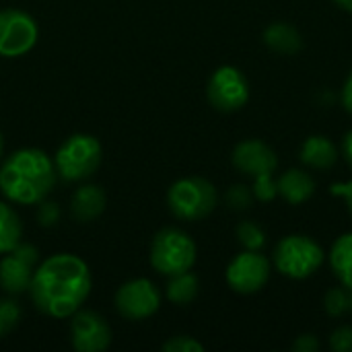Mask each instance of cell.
I'll list each match as a JSON object with an SVG mask.
<instances>
[{
	"label": "cell",
	"instance_id": "cell-2",
	"mask_svg": "<svg viewBox=\"0 0 352 352\" xmlns=\"http://www.w3.org/2000/svg\"><path fill=\"white\" fill-rule=\"evenodd\" d=\"M56 167L39 148H21L0 165V192L6 200L31 206L43 202L56 184Z\"/></svg>",
	"mask_w": 352,
	"mask_h": 352
},
{
	"label": "cell",
	"instance_id": "cell-20",
	"mask_svg": "<svg viewBox=\"0 0 352 352\" xmlns=\"http://www.w3.org/2000/svg\"><path fill=\"white\" fill-rule=\"evenodd\" d=\"M198 291H200V283L188 270V272L171 276V280L167 285V299L175 305H190L196 299Z\"/></svg>",
	"mask_w": 352,
	"mask_h": 352
},
{
	"label": "cell",
	"instance_id": "cell-34",
	"mask_svg": "<svg viewBox=\"0 0 352 352\" xmlns=\"http://www.w3.org/2000/svg\"><path fill=\"white\" fill-rule=\"evenodd\" d=\"M2 148H4V140H2V132H0V157H2Z\"/></svg>",
	"mask_w": 352,
	"mask_h": 352
},
{
	"label": "cell",
	"instance_id": "cell-30",
	"mask_svg": "<svg viewBox=\"0 0 352 352\" xmlns=\"http://www.w3.org/2000/svg\"><path fill=\"white\" fill-rule=\"evenodd\" d=\"M330 192H332L334 196H342V198L346 200L349 212L352 214V179L351 182H346V184H334V186L330 188Z\"/></svg>",
	"mask_w": 352,
	"mask_h": 352
},
{
	"label": "cell",
	"instance_id": "cell-26",
	"mask_svg": "<svg viewBox=\"0 0 352 352\" xmlns=\"http://www.w3.org/2000/svg\"><path fill=\"white\" fill-rule=\"evenodd\" d=\"M163 351L165 352H202L204 351V346H202L198 340L190 338V336H173L171 340H167V342L163 344Z\"/></svg>",
	"mask_w": 352,
	"mask_h": 352
},
{
	"label": "cell",
	"instance_id": "cell-13",
	"mask_svg": "<svg viewBox=\"0 0 352 352\" xmlns=\"http://www.w3.org/2000/svg\"><path fill=\"white\" fill-rule=\"evenodd\" d=\"M231 159H233L235 169H239L241 173L252 175V177L274 173V169L278 165V159H276V153L272 151V146H268L266 142L256 140V138L239 142L233 148Z\"/></svg>",
	"mask_w": 352,
	"mask_h": 352
},
{
	"label": "cell",
	"instance_id": "cell-15",
	"mask_svg": "<svg viewBox=\"0 0 352 352\" xmlns=\"http://www.w3.org/2000/svg\"><path fill=\"white\" fill-rule=\"evenodd\" d=\"M276 188H278V194L289 204H303L305 200L314 196L316 182L303 169H289L280 175V179L276 182Z\"/></svg>",
	"mask_w": 352,
	"mask_h": 352
},
{
	"label": "cell",
	"instance_id": "cell-11",
	"mask_svg": "<svg viewBox=\"0 0 352 352\" xmlns=\"http://www.w3.org/2000/svg\"><path fill=\"white\" fill-rule=\"evenodd\" d=\"M270 278V262L260 252L245 250L235 256L227 268V283L235 293L252 295L258 293Z\"/></svg>",
	"mask_w": 352,
	"mask_h": 352
},
{
	"label": "cell",
	"instance_id": "cell-33",
	"mask_svg": "<svg viewBox=\"0 0 352 352\" xmlns=\"http://www.w3.org/2000/svg\"><path fill=\"white\" fill-rule=\"evenodd\" d=\"M342 10H346V12H352V0H334Z\"/></svg>",
	"mask_w": 352,
	"mask_h": 352
},
{
	"label": "cell",
	"instance_id": "cell-28",
	"mask_svg": "<svg viewBox=\"0 0 352 352\" xmlns=\"http://www.w3.org/2000/svg\"><path fill=\"white\" fill-rule=\"evenodd\" d=\"M37 219H39V225L41 227H54L60 219V208L56 202H43L39 206V212H37Z\"/></svg>",
	"mask_w": 352,
	"mask_h": 352
},
{
	"label": "cell",
	"instance_id": "cell-14",
	"mask_svg": "<svg viewBox=\"0 0 352 352\" xmlns=\"http://www.w3.org/2000/svg\"><path fill=\"white\" fill-rule=\"evenodd\" d=\"M105 192L99 186H80L70 202V212L78 223H91L105 210Z\"/></svg>",
	"mask_w": 352,
	"mask_h": 352
},
{
	"label": "cell",
	"instance_id": "cell-3",
	"mask_svg": "<svg viewBox=\"0 0 352 352\" xmlns=\"http://www.w3.org/2000/svg\"><path fill=\"white\" fill-rule=\"evenodd\" d=\"M101 142L91 134H72L56 153L54 167L64 182H82L101 165Z\"/></svg>",
	"mask_w": 352,
	"mask_h": 352
},
{
	"label": "cell",
	"instance_id": "cell-24",
	"mask_svg": "<svg viewBox=\"0 0 352 352\" xmlns=\"http://www.w3.org/2000/svg\"><path fill=\"white\" fill-rule=\"evenodd\" d=\"M256 182H254V188H252V192H254V196L260 200V202H270V200H274L276 196H278V188H276V182L272 179V173H268V175H258V177H254Z\"/></svg>",
	"mask_w": 352,
	"mask_h": 352
},
{
	"label": "cell",
	"instance_id": "cell-6",
	"mask_svg": "<svg viewBox=\"0 0 352 352\" xmlns=\"http://www.w3.org/2000/svg\"><path fill=\"white\" fill-rule=\"evenodd\" d=\"M324 262V252L318 241L307 235H289L274 250V266L280 274L301 280L318 272Z\"/></svg>",
	"mask_w": 352,
	"mask_h": 352
},
{
	"label": "cell",
	"instance_id": "cell-35",
	"mask_svg": "<svg viewBox=\"0 0 352 352\" xmlns=\"http://www.w3.org/2000/svg\"><path fill=\"white\" fill-rule=\"evenodd\" d=\"M351 291H352V289H351ZM351 309H352V293H351Z\"/></svg>",
	"mask_w": 352,
	"mask_h": 352
},
{
	"label": "cell",
	"instance_id": "cell-12",
	"mask_svg": "<svg viewBox=\"0 0 352 352\" xmlns=\"http://www.w3.org/2000/svg\"><path fill=\"white\" fill-rule=\"evenodd\" d=\"M72 346L78 352H103L111 344V328L95 311H76L72 320Z\"/></svg>",
	"mask_w": 352,
	"mask_h": 352
},
{
	"label": "cell",
	"instance_id": "cell-1",
	"mask_svg": "<svg viewBox=\"0 0 352 352\" xmlns=\"http://www.w3.org/2000/svg\"><path fill=\"white\" fill-rule=\"evenodd\" d=\"M91 270L72 254H56L35 268L29 295L35 307L50 318L74 316L91 293Z\"/></svg>",
	"mask_w": 352,
	"mask_h": 352
},
{
	"label": "cell",
	"instance_id": "cell-16",
	"mask_svg": "<svg viewBox=\"0 0 352 352\" xmlns=\"http://www.w3.org/2000/svg\"><path fill=\"white\" fill-rule=\"evenodd\" d=\"M301 161L314 169H332L338 161V148L328 136H309L301 146Z\"/></svg>",
	"mask_w": 352,
	"mask_h": 352
},
{
	"label": "cell",
	"instance_id": "cell-7",
	"mask_svg": "<svg viewBox=\"0 0 352 352\" xmlns=\"http://www.w3.org/2000/svg\"><path fill=\"white\" fill-rule=\"evenodd\" d=\"M39 29L35 19L19 8L0 10V56L19 58L33 50Z\"/></svg>",
	"mask_w": 352,
	"mask_h": 352
},
{
	"label": "cell",
	"instance_id": "cell-27",
	"mask_svg": "<svg viewBox=\"0 0 352 352\" xmlns=\"http://www.w3.org/2000/svg\"><path fill=\"white\" fill-rule=\"evenodd\" d=\"M330 349L334 352H352V326H340L332 332Z\"/></svg>",
	"mask_w": 352,
	"mask_h": 352
},
{
	"label": "cell",
	"instance_id": "cell-19",
	"mask_svg": "<svg viewBox=\"0 0 352 352\" xmlns=\"http://www.w3.org/2000/svg\"><path fill=\"white\" fill-rule=\"evenodd\" d=\"M23 225L19 214L4 202H0V254H8L21 243Z\"/></svg>",
	"mask_w": 352,
	"mask_h": 352
},
{
	"label": "cell",
	"instance_id": "cell-23",
	"mask_svg": "<svg viewBox=\"0 0 352 352\" xmlns=\"http://www.w3.org/2000/svg\"><path fill=\"white\" fill-rule=\"evenodd\" d=\"M21 320V307L12 299H0V338L10 334Z\"/></svg>",
	"mask_w": 352,
	"mask_h": 352
},
{
	"label": "cell",
	"instance_id": "cell-21",
	"mask_svg": "<svg viewBox=\"0 0 352 352\" xmlns=\"http://www.w3.org/2000/svg\"><path fill=\"white\" fill-rule=\"evenodd\" d=\"M237 241L252 252H260L266 245V233L264 229L254 221H243L237 225Z\"/></svg>",
	"mask_w": 352,
	"mask_h": 352
},
{
	"label": "cell",
	"instance_id": "cell-22",
	"mask_svg": "<svg viewBox=\"0 0 352 352\" xmlns=\"http://www.w3.org/2000/svg\"><path fill=\"white\" fill-rule=\"evenodd\" d=\"M324 305H326V311H328L332 318H340V316H344V314L351 309V295H349L346 287L342 285V287H334V289H330V291H328V295H326Z\"/></svg>",
	"mask_w": 352,
	"mask_h": 352
},
{
	"label": "cell",
	"instance_id": "cell-25",
	"mask_svg": "<svg viewBox=\"0 0 352 352\" xmlns=\"http://www.w3.org/2000/svg\"><path fill=\"white\" fill-rule=\"evenodd\" d=\"M254 192L248 190L245 186H231L227 192V204L233 210H248L252 206Z\"/></svg>",
	"mask_w": 352,
	"mask_h": 352
},
{
	"label": "cell",
	"instance_id": "cell-4",
	"mask_svg": "<svg viewBox=\"0 0 352 352\" xmlns=\"http://www.w3.org/2000/svg\"><path fill=\"white\" fill-rule=\"evenodd\" d=\"M219 202L217 188L204 177H184L177 179L167 192L169 210L182 221H202L206 219Z\"/></svg>",
	"mask_w": 352,
	"mask_h": 352
},
{
	"label": "cell",
	"instance_id": "cell-5",
	"mask_svg": "<svg viewBox=\"0 0 352 352\" xmlns=\"http://www.w3.org/2000/svg\"><path fill=\"white\" fill-rule=\"evenodd\" d=\"M196 262V243L182 229H161L151 245V264L159 274L175 276L192 270Z\"/></svg>",
	"mask_w": 352,
	"mask_h": 352
},
{
	"label": "cell",
	"instance_id": "cell-17",
	"mask_svg": "<svg viewBox=\"0 0 352 352\" xmlns=\"http://www.w3.org/2000/svg\"><path fill=\"white\" fill-rule=\"evenodd\" d=\"M264 43L272 52H276V54L293 56V54H297L303 47V37H301V33L293 25L278 21V23H272V25L266 27Z\"/></svg>",
	"mask_w": 352,
	"mask_h": 352
},
{
	"label": "cell",
	"instance_id": "cell-8",
	"mask_svg": "<svg viewBox=\"0 0 352 352\" xmlns=\"http://www.w3.org/2000/svg\"><path fill=\"white\" fill-rule=\"evenodd\" d=\"M208 101L219 111H237L250 99V85L235 66H221L212 72L206 87Z\"/></svg>",
	"mask_w": 352,
	"mask_h": 352
},
{
	"label": "cell",
	"instance_id": "cell-32",
	"mask_svg": "<svg viewBox=\"0 0 352 352\" xmlns=\"http://www.w3.org/2000/svg\"><path fill=\"white\" fill-rule=\"evenodd\" d=\"M342 155H344V159L349 161V165L352 167V130L342 140Z\"/></svg>",
	"mask_w": 352,
	"mask_h": 352
},
{
	"label": "cell",
	"instance_id": "cell-31",
	"mask_svg": "<svg viewBox=\"0 0 352 352\" xmlns=\"http://www.w3.org/2000/svg\"><path fill=\"white\" fill-rule=\"evenodd\" d=\"M340 99H342V105L344 109L352 113V70L349 74V78L344 80V87H342V93H340Z\"/></svg>",
	"mask_w": 352,
	"mask_h": 352
},
{
	"label": "cell",
	"instance_id": "cell-9",
	"mask_svg": "<svg viewBox=\"0 0 352 352\" xmlns=\"http://www.w3.org/2000/svg\"><path fill=\"white\" fill-rule=\"evenodd\" d=\"M161 307V293L148 278L124 283L116 293V309L130 322H142Z\"/></svg>",
	"mask_w": 352,
	"mask_h": 352
},
{
	"label": "cell",
	"instance_id": "cell-10",
	"mask_svg": "<svg viewBox=\"0 0 352 352\" xmlns=\"http://www.w3.org/2000/svg\"><path fill=\"white\" fill-rule=\"evenodd\" d=\"M39 254L29 243H19L0 260V289L8 295H21L29 291Z\"/></svg>",
	"mask_w": 352,
	"mask_h": 352
},
{
	"label": "cell",
	"instance_id": "cell-18",
	"mask_svg": "<svg viewBox=\"0 0 352 352\" xmlns=\"http://www.w3.org/2000/svg\"><path fill=\"white\" fill-rule=\"evenodd\" d=\"M330 264L336 278L346 289H352V233H346L334 241L330 252Z\"/></svg>",
	"mask_w": 352,
	"mask_h": 352
},
{
	"label": "cell",
	"instance_id": "cell-29",
	"mask_svg": "<svg viewBox=\"0 0 352 352\" xmlns=\"http://www.w3.org/2000/svg\"><path fill=\"white\" fill-rule=\"evenodd\" d=\"M320 349V342L314 334H303L295 340L293 351L295 352H316Z\"/></svg>",
	"mask_w": 352,
	"mask_h": 352
}]
</instances>
